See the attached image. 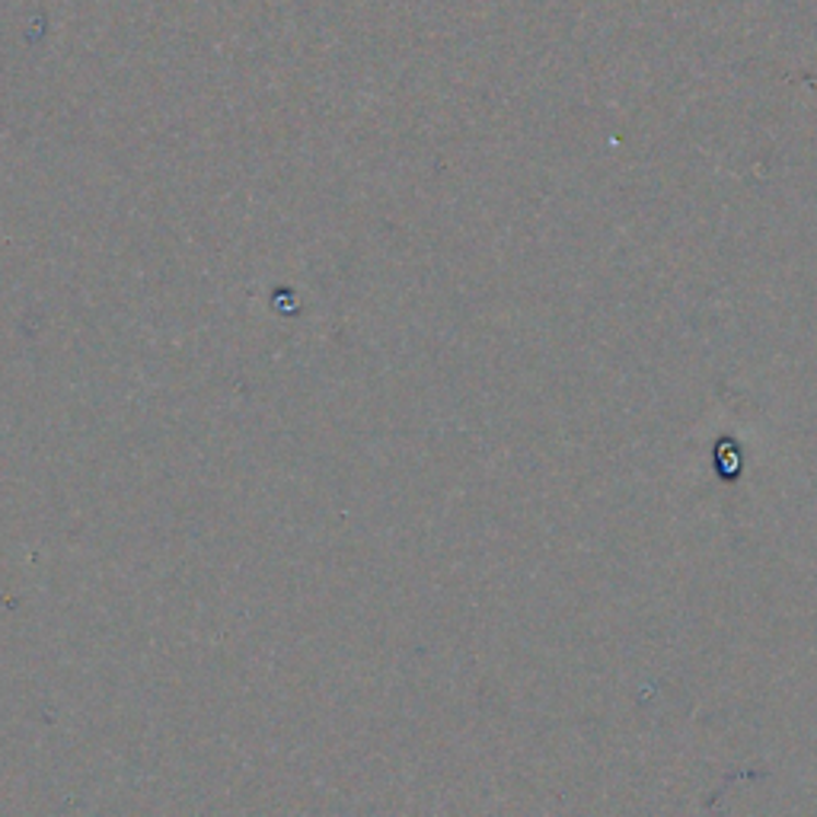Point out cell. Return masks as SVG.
Masks as SVG:
<instances>
[{
    "label": "cell",
    "mask_w": 817,
    "mask_h": 817,
    "mask_svg": "<svg viewBox=\"0 0 817 817\" xmlns=\"http://www.w3.org/2000/svg\"><path fill=\"white\" fill-rule=\"evenodd\" d=\"M715 460H719V467L725 476H735L740 469V454L738 447L732 444V441H722V447H719V454H715Z\"/></svg>",
    "instance_id": "cell-1"
}]
</instances>
